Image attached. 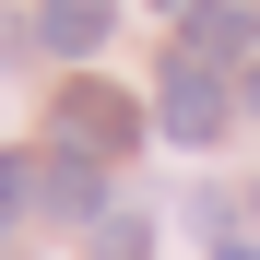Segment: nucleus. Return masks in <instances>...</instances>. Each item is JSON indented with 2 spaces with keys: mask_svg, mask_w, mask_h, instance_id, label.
Wrapping results in <instances>:
<instances>
[{
  "mask_svg": "<svg viewBox=\"0 0 260 260\" xmlns=\"http://www.w3.org/2000/svg\"><path fill=\"white\" fill-rule=\"evenodd\" d=\"M95 260H154V225L142 213H95Z\"/></svg>",
  "mask_w": 260,
  "mask_h": 260,
  "instance_id": "6",
  "label": "nucleus"
},
{
  "mask_svg": "<svg viewBox=\"0 0 260 260\" xmlns=\"http://www.w3.org/2000/svg\"><path fill=\"white\" fill-rule=\"evenodd\" d=\"M36 201H48V213H71V225H95V213H107L95 154H48V166H36Z\"/></svg>",
  "mask_w": 260,
  "mask_h": 260,
  "instance_id": "3",
  "label": "nucleus"
},
{
  "mask_svg": "<svg viewBox=\"0 0 260 260\" xmlns=\"http://www.w3.org/2000/svg\"><path fill=\"white\" fill-rule=\"evenodd\" d=\"M248 107H260V71H248Z\"/></svg>",
  "mask_w": 260,
  "mask_h": 260,
  "instance_id": "9",
  "label": "nucleus"
},
{
  "mask_svg": "<svg viewBox=\"0 0 260 260\" xmlns=\"http://www.w3.org/2000/svg\"><path fill=\"white\" fill-rule=\"evenodd\" d=\"M178 24H189V59H237L248 48V0H189Z\"/></svg>",
  "mask_w": 260,
  "mask_h": 260,
  "instance_id": "4",
  "label": "nucleus"
},
{
  "mask_svg": "<svg viewBox=\"0 0 260 260\" xmlns=\"http://www.w3.org/2000/svg\"><path fill=\"white\" fill-rule=\"evenodd\" d=\"M36 36H48V48H107V0H48V12H36Z\"/></svg>",
  "mask_w": 260,
  "mask_h": 260,
  "instance_id": "5",
  "label": "nucleus"
},
{
  "mask_svg": "<svg viewBox=\"0 0 260 260\" xmlns=\"http://www.w3.org/2000/svg\"><path fill=\"white\" fill-rule=\"evenodd\" d=\"M24 201H36V166H24V154H0V225H12Z\"/></svg>",
  "mask_w": 260,
  "mask_h": 260,
  "instance_id": "7",
  "label": "nucleus"
},
{
  "mask_svg": "<svg viewBox=\"0 0 260 260\" xmlns=\"http://www.w3.org/2000/svg\"><path fill=\"white\" fill-rule=\"evenodd\" d=\"M154 12H189V0H154Z\"/></svg>",
  "mask_w": 260,
  "mask_h": 260,
  "instance_id": "8",
  "label": "nucleus"
},
{
  "mask_svg": "<svg viewBox=\"0 0 260 260\" xmlns=\"http://www.w3.org/2000/svg\"><path fill=\"white\" fill-rule=\"evenodd\" d=\"M225 260H260V248H225Z\"/></svg>",
  "mask_w": 260,
  "mask_h": 260,
  "instance_id": "10",
  "label": "nucleus"
},
{
  "mask_svg": "<svg viewBox=\"0 0 260 260\" xmlns=\"http://www.w3.org/2000/svg\"><path fill=\"white\" fill-rule=\"evenodd\" d=\"M154 118L178 130V142H213V130H225V83H213L201 59H166V83H154Z\"/></svg>",
  "mask_w": 260,
  "mask_h": 260,
  "instance_id": "2",
  "label": "nucleus"
},
{
  "mask_svg": "<svg viewBox=\"0 0 260 260\" xmlns=\"http://www.w3.org/2000/svg\"><path fill=\"white\" fill-rule=\"evenodd\" d=\"M59 142L71 154H130V142H142V95H118V83H95V71H71L59 83Z\"/></svg>",
  "mask_w": 260,
  "mask_h": 260,
  "instance_id": "1",
  "label": "nucleus"
}]
</instances>
